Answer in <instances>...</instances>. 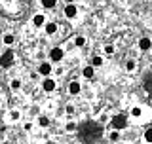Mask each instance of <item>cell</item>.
<instances>
[{
  "label": "cell",
  "instance_id": "cell-21",
  "mask_svg": "<svg viewBox=\"0 0 152 144\" xmlns=\"http://www.w3.org/2000/svg\"><path fill=\"white\" fill-rule=\"evenodd\" d=\"M21 87V81L19 80H12V89H19Z\"/></svg>",
  "mask_w": 152,
  "mask_h": 144
},
{
  "label": "cell",
  "instance_id": "cell-8",
  "mask_svg": "<svg viewBox=\"0 0 152 144\" xmlns=\"http://www.w3.org/2000/svg\"><path fill=\"white\" fill-rule=\"evenodd\" d=\"M32 23H34V27H42V25H46V17L42 13H38V15L32 17Z\"/></svg>",
  "mask_w": 152,
  "mask_h": 144
},
{
  "label": "cell",
  "instance_id": "cell-4",
  "mask_svg": "<svg viewBox=\"0 0 152 144\" xmlns=\"http://www.w3.org/2000/svg\"><path fill=\"white\" fill-rule=\"evenodd\" d=\"M50 59L53 61V63L61 61V59H63V49H61V47H53V49L50 51Z\"/></svg>",
  "mask_w": 152,
  "mask_h": 144
},
{
  "label": "cell",
  "instance_id": "cell-27",
  "mask_svg": "<svg viewBox=\"0 0 152 144\" xmlns=\"http://www.w3.org/2000/svg\"><path fill=\"white\" fill-rule=\"evenodd\" d=\"M19 118V112H17V110H13V112H12V119H17Z\"/></svg>",
  "mask_w": 152,
  "mask_h": 144
},
{
  "label": "cell",
  "instance_id": "cell-22",
  "mask_svg": "<svg viewBox=\"0 0 152 144\" xmlns=\"http://www.w3.org/2000/svg\"><path fill=\"white\" fill-rule=\"evenodd\" d=\"M126 68H127V70H135V61H127Z\"/></svg>",
  "mask_w": 152,
  "mask_h": 144
},
{
  "label": "cell",
  "instance_id": "cell-17",
  "mask_svg": "<svg viewBox=\"0 0 152 144\" xmlns=\"http://www.w3.org/2000/svg\"><path fill=\"white\" fill-rule=\"evenodd\" d=\"M4 44L12 46V44H13V36H12V34H6V36H4Z\"/></svg>",
  "mask_w": 152,
  "mask_h": 144
},
{
  "label": "cell",
  "instance_id": "cell-29",
  "mask_svg": "<svg viewBox=\"0 0 152 144\" xmlns=\"http://www.w3.org/2000/svg\"><path fill=\"white\" fill-rule=\"evenodd\" d=\"M48 144H55V142H48Z\"/></svg>",
  "mask_w": 152,
  "mask_h": 144
},
{
  "label": "cell",
  "instance_id": "cell-25",
  "mask_svg": "<svg viewBox=\"0 0 152 144\" xmlns=\"http://www.w3.org/2000/svg\"><path fill=\"white\" fill-rule=\"evenodd\" d=\"M74 129H76V123H72V121L66 123V131H74Z\"/></svg>",
  "mask_w": 152,
  "mask_h": 144
},
{
  "label": "cell",
  "instance_id": "cell-9",
  "mask_svg": "<svg viewBox=\"0 0 152 144\" xmlns=\"http://www.w3.org/2000/svg\"><path fill=\"white\" fill-rule=\"evenodd\" d=\"M150 46H152V42L148 40V38H141L139 40V47L142 51H146V49H150Z\"/></svg>",
  "mask_w": 152,
  "mask_h": 144
},
{
  "label": "cell",
  "instance_id": "cell-3",
  "mask_svg": "<svg viewBox=\"0 0 152 144\" xmlns=\"http://www.w3.org/2000/svg\"><path fill=\"white\" fill-rule=\"evenodd\" d=\"M12 63H13V53L12 51H6L4 55H0V66L6 68V66H10Z\"/></svg>",
  "mask_w": 152,
  "mask_h": 144
},
{
  "label": "cell",
  "instance_id": "cell-24",
  "mask_svg": "<svg viewBox=\"0 0 152 144\" xmlns=\"http://www.w3.org/2000/svg\"><path fill=\"white\" fill-rule=\"evenodd\" d=\"M104 53H107V55H112L114 53V47L112 46H107V47H104Z\"/></svg>",
  "mask_w": 152,
  "mask_h": 144
},
{
  "label": "cell",
  "instance_id": "cell-7",
  "mask_svg": "<svg viewBox=\"0 0 152 144\" xmlns=\"http://www.w3.org/2000/svg\"><path fill=\"white\" fill-rule=\"evenodd\" d=\"M38 72H40L42 76H50V72H51V65H50V63H42V65H40V68H38Z\"/></svg>",
  "mask_w": 152,
  "mask_h": 144
},
{
  "label": "cell",
  "instance_id": "cell-28",
  "mask_svg": "<svg viewBox=\"0 0 152 144\" xmlns=\"http://www.w3.org/2000/svg\"><path fill=\"white\" fill-rule=\"evenodd\" d=\"M65 2H66V4H74V0H65Z\"/></svg>",
  "mask_w": 152,
  "mask_h": 144
},
{
  "label": "cell",
  "instance_id": "cell-14",
  "mask_svg": "<svg viewBox=\"0 0 152 144\" xmlns=\"http://www.w3.org/2000/svg\"><path fill=\"white\" fill-rule=\"evenodd\" d=\"M145 89H146V91H150V93H152V74H150L148 78L145 80Z\"/></svg>",
  "mask_w": 152,
  "mask_h": 144
},
{
  "label": "cell",
  "instance_id": "cell-16",
  "mask_svg": "<svg viewBox=\"0 0 152 144\" xmlns=\"http://www.w3.org/2000/svg\"><path fill=\"white\" fill-rule=\"evenodd\" d=\"M74 44H76V46H78V47H82V46L86 44V40H84V38H82V36H76V40H74Z\"/></svg>",
  "mask_w": 152,
  "mask_h": 144
},
{
  "label": "cell",
  "instance_id": "cell-11",
  "mask_svg": "<svg viewBox=\"0 0 152 144\" xmlns=\"http://www.w3.org/2000/svg\"><path fill=\"white\" fill-rule=\"evenodd\" d=\"M82 74H84V78H93V74H95L93 66H86V68L82 70Z\"/></svg>",
  "mask_w": 152,
  "mask_h": 144
},
{
  "label": "cell",
  "instance_id": "cell-18",
  "mask_svg": "<svg viewBox=\"0 0 152 144\" xmlns=\"http://www.w3.org/2000/svg\"><path fill=\"white\" fill-rule=\"evenodd\" d=\"M131 116H135V118H139V116H141V108H139V106H135V108H131Z\"/></svg>",
  "mask_w": 152,
  "mask_h": 144
},
{
  "label": "cell",
  "instance_id": "cell-5",
  "mask_svg": "<svg viewBox=\"0 0 152 144\" xmlns=\"http://www.w3.org/2000/svg\"><path fill=\"white\" fill-rule=\"evenodd\" d=\"M42 89L46 91V93H51V91H55V81L51 78H46L44 81H42Z\"/></svg>",
  "mask_w": 152,
  "mask_h": 144
},
{
  "label": "cell",
  "instance_id": "cell-12",
  "mask_svg": "<svg viewBox=\"0 0 152 144\" xmlns=\"http://www.w3.org/2000/svg\"><path fill=\"white\" fill-rule=\"evenodd\" d=\"M46 32H48V34H53V32L57 31V25H55V23H46Z\"/></svg>",
  "mask_w": 152,
  "mask_h": 144
},
{
  "label": "cell",
  "instance_id": "cell-15",
  "mask_svg": "<svg viewBox=\"0 0 152 144\" xmlns=\"http://www.w3.org/2000/svg\"><path fill=\"white\" fill-rule=\"evenodd\" d=\"M101 65H103V57L95 55V57H93V61H91V66H101Z\"/></svg>",
  "mask_w": 152,
  "mask_h": 144
},
{
  "label": "cell",
  "instance_id": "cell-13",
  "mask_svg": "<svg viewBox=\"0 0 152 144\" xmlns=\"http://www.w3.org/2000/svg\"><path fill=\"white\" fill-rule=\"evenodd\" d=\"M57 0H42V6L44 8H55Z\"/></svg>",
  "mask_w": 152,
  "mask_h": 144
},
{
  "label": "cell",
  "instance_id": "cell-20",
  "mask_svg": "<svg viewBox=\"0 0 152 144\" xmlns=\"http://www.w3.org/2000/svg\"><path fill=\"white\" fill-rule=\"evenodd\" d=\"M38 121H40V125H42V127H46V125H48V123H50V119H48L46 116H42L40 119H38Z\"/></svg>",
  "mask_w": 152,
  "mask_h": 144
},
{
  "label": "cell",
  "instance_id": "cell-26",
  "mask_svg": "<svg viewBox=\"0 0 152 144\" xmlns=\"http://www.w3.org/2000/svg\"><path fill=\"white\" fill-rule=\"evenodd\" d=\"M66 114H74V106H70V104H69V106H66Z\"/></svg>",
  "mask_w": 152,
  "mask_h": 144
},
{
  "label": "cell",
  "instance_id": "cell-1",
  "mask_svg": "<svg viewBox=\"0 0 152 144\" xmlns=\"http://www.w3.org/2000/svg\"><path fill=\"white\" fill-rule=\"evenodd\" d=\"M101 137H103V129L97 121H86L80 129V138L86 144H95Z\"/></svg>",
  "mask_w": 152,
  "mask_h": 144
},
{
  "label": "cell",
  "instance_id": "cell-2",
  "mask_svg": "<svg viewBox=\"0 0 152 144\" xmlns=\"http://www.w3.org/2000/svg\"><path fill=\"white\" fill-rule=\"evenodd\" d=\"M127 125V118L124 116V114H116V116L112 118V127L116 129V131H120V129H126Z\"/></svg>",
  "mask_w": 152,
  "mask_h": 144
},
{
  "label": "cell",
  "instance_id": "cell-10",
  "mask_svg": "<svg viewBox=\"0 0 152 144\" xmlns=\"http://www.w3.org/2000/svg\"><path fill=\"white\" fill-rule=\"evenodd\" d=\"M69 91H70L72 95H78V93H80V84H78V81H70Z\"/></svg>",
  "mask_w": 152,
  "mask_h": 144
},
{
  "label": "cell",
  "instance_id": "cell-23",
  "mask_svg": "<svg viewBox=\"0 0 152 144\" xmlns=\"http://www.w3.org/2000/svg\"><path fill=\"white\" fill-rule=\"evenodd\" d=\"M118 138H120V133H118V131H112L110 133V140H118Z\"/></svg>",
  "mask_w": 152,
  "mask_h": 144
},
{
  "label": "cell",
  "instance_id": "cell-6",
  "mask_svg": "<svg viewBox=\"0 0 152 144\" xmlns=\"http://www.w3.org/2000/svg\"><path fill=\"white\" fill-rule=\"evenodd\" d=\"M76 12H78V9H76L74 4H66V8H65V15H66V17L72 19V17L76 15Z\"/></svg>",
  "mask_w": 152,
  "mask_h": 144
},
{
  "label": "cell",
  "instance_id": "cell-19",
  "mask_svg": "<svg viewBox=\"0 0 152 144\" xmlns=\"http://www.w3.org/2000/svg\"><path fill=\"white\" fill-rule=\"evenodd\" d=\"M145 138H146V142H152V129H146Z\"/></svg>",
  "mask_w": 152,
  "mask_h": 144
}]
</instances>
